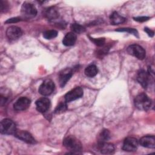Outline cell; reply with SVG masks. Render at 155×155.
<instances>
[{
    "mask_svg": "<svg viewBox=\"0 0 155 155\" xmlns=\"http://www.w3.org/2000/svg\"><path fill=\"white\" fill-rule=\"evenodd\" d=\"M83 96V90L82 88L78 87H76L65 95V100L66 102H71L76 100Z\"/></svg>",
    "mask_w": 155,
    "mask_h": 155,
    "instance_id": "9c48e42d",
    "label": "cell"
},
{
    "mask_svg": "<svg viewBox=\"0 0 155 155\" xmlns=\"http://www.w3.org/2000/svg\"><path fill=\"white\" fill-rule=\"evenodd\" d=\"M44 16L49 20H54L59 17V12L55 7H49L45 10Z\"/></svg>",
    "mask_w": 155,
    "mask_h": 155,
    "instance_id": "ac0fdd59",
    "label": "cell"
},
{
    "mask_svg": "<svg viewBox=\"0 0 155 155\" xmlns=\"http://www.w3.org/2000/svg\"><path fill=\"white\" fill-rule=\"evenodd\" d=\"M54 87V84L51 80L46 79L40 85L38 91L43 96H48L53 92Z\"/></svg>",
    "mask_w": 155,
    "mask_h": 155,
    "instance_id": "8992f818",
    "label": "cell"
},
{
    "mask_svg": "<svg viewBox=\"0 0 155 155\" xmlns=\"http://www.w3.org/2000/svg\"><path fill=\"white\" fill-rule=\"evenodd\" d=\"M58 35V31L54 30H47L43 33V36L47 39H51L56 38Z\"/></svg>",
    "mask_w": 155,
    "mask_h": 155,
    "instance_id": "603a6c76",
    "label": "cell"
},
{
    "mask_svg": "<svg viewBox=\"0 0 155 155\" xmlns=\"http://www.w3.org/2000/svg\"><path fill=\"white\" fill-rule=\"evenodd\" d=\"M110 137V133L108 130H103L97 136L98 143L106 142Z\"/></svg>",
    "mask_w": 155,
    "mask_h": 155,
    "instance_id": "44dd1931",
    "label": "cell"
},
{
    "mask_svg": "<svg viewBox=\"0 0 155 155\" xmlns=\"http://www.w3.org/2000/svg\"><path fill=\"white\" fill-rule=\"evenodd\" d=\"M30 103V99L28 97H21L15 102L13 105V107L16 111H24L29 107Z\"/></svg>",
    "mask_w": 155,
    "mask_h": 155,
    "instance_id": "30bf717a",
    "label": "cell"
},
{
    "mask_svg": "<svg viewBox=\"0 0 155 155\" xmlns=\"http://www.w3.org/2000/svg\"><path fill=\"white\" fill-rule=\"evenodd\" d=\"M64 146L71 153H79L82 149V144L75 137L69 136L65 137L63 142Z\"/></svg>",
    "mask_w": 155,
    "mask_h": 155,
    "instance_id": "6da1fadb",
    "label": "cell"
},
{
    "mask_svg": "<svg viewBox=\"0 0 155 155\" xmlns=\"http://www.w3.org/2000/svg\"><path fill=\"white\" fill-rule=\"evenodd\" d=\"M139 143L143 147L148 148H154L155 137L154 136H145L140 138Z\"/></svg>",
    "mask_w": 155,
    "mask_h": 155,
    "instance_id": "5bb4252c",
    "label": "cell"
},
{
    "mask_svg": "<svg viewBox=\"0 0 155 155\" xmlns=\"http://www.w3.org/2000/svg\"><path fill=\"white\" fill-rule=\"evenodd\" d=\"M98 147L101 152V153L104 154H111L114 152V147L113 144L104 142L102 143H98Z\"/></svg>",
    "mask_w": 155,
    "mask_h": 155,
    "instance_id": "2e32d148",
    "label": "cell"
},
{
    "mask_svg": "<svg viewBox=\"0 0 155 155\" xmlns=\"http://www.w3.org/2000/svg\"><path fill=\"white\" fill-rule=\"evenodd\" d=\"M22 35L21 28L16 26H10L6 30V36L9 39L16 40Z\"/></svg>",
    "mask_w": 155,
    "mask_h": 155,
    "instance_id": "8fae6325",
    "label": "cell"
},
{
    "mask_svg": "<svg viewBox=\"0 0 155 155\" xmlns=\"http://www.w3.org/2000/svg\"><path fill=\"white\" fill-rule=\"evenodd\" d=\"M14 135L18 139L30 144H35L36 140L33 136L28 131L21 130H16Z\"/></svg>",
    "mask_w": 155,
    "mask_h": 155,
    "instance_id": "52a82bcc",
    "label": "cell"
},
{
    "mask_svg": "<svg viewBox=\"0 0 155 155\" xmlns=\"http://www.w3.org/2000/svg\"><path fill=\"white\" fill-rule=\"evenodd\" d=\"M149 77L150 75L148 73H147L145 71L143 70H140L137 73V80L139 83L142 86V87L146 88L148 87L149 83Z\"/></svg>",
    "mask_w": 155,
    "mask_h": 155,
    "instance_id": "9a60e30c",
    "label": "cell"
},
{
    "mask_svg": "<svg viewBox=\"0 0 155 155\" xmlns=\"http://www.w3.org/2000/svg\"><path fill=\"white\" fill-rule=\"evenodd\" d=\"M138 146L137 140L133 137H127L123 144L122 149L124 151L128 152H133L136 151Z\"/></svg>",
    "mask_w": 155,
    "mask_h": 155,
    "instance_id": "ba28073f",
    "label": "cell"
},
{
    "mask_svg": "<svg viewBox=\"0 0 155 155\" xmlns=\"http://www.w3.org/2000/svg\"><path fill=\"white\" fill-rule=\"evenodd\" d=\"M145 31L148 35V36H150V37H153V35H154V31H153V30H151V29H150V28H145Z\"/></svg>",
    "mask_w": 155,
    "mask_h": 155,
    "instance_id": "f546056e",
    "label": "cell"
},
{
    "mask_svg": "<svg viewBox=\"0 0 155 155\" xmlns=\"http://www.w3.org/2000/svg\"><path fill=\"white\" fill-rule=\"evenodd\" d=\"M117 31H125V32H128L130 33H131L134 35L136 36H138V33L137 30L134 28H122L117 30Z\"/></svg>",
    "mask_w": 155,
    "mask_h": 155,
    "instance_id": "d4e9b609",
    "label": "cell"
},
{
    "mask_svg": "<svg viewBox=\"0 0 155 155\" xmlns=\"http://www.w3.org/2000/svg\"><path fill=\"white\" fill-rule=\"evenodd\" d=\"M134 105L137 109L147 111L151 107V101L145 93H142L136 96L134 99Z\"/></svg>",
    "mask_w": 155,
    "mask_h": 155,
    "instance_id": "7a4b0ae2",
    "label": "cell"
},
{
    "mask_svg": "<svg viewBox=\"0 0 155 155\" xmlns=\"http://www.w3.org/2000/svg\"><path fill=\"white\" fill-rule=\"evenodd\" d=\"M97 72H98V70L97 67L93 64L90 65L88 67H87L84 71L85 75L90 78L94 77L97 74Z\"/></svg>",
    "mask_w": 155,
    "mask_h": 155,
    "instance_id": "ffe728a7",
    "label": "cell"
},
{
    "mask_svg": "<svg viewBox=\"0 0 155 155\" xmlns=\"http://www.w3.org/2000/svg\"><path fill=\"white\" fill-rule=\"evenodd\" d=\"M73 74V71L71 68H67L61 71L59 75V81L60 85L64 87L69 81Z\"/></svg>",
    "mask_w": 155,
    "mask_h": 155,
    "instance_id": "4fadbf2b",
    "label": "cell"
},
{
    "mask_svg": "<svg viewBox=\"0 0 155 155\" xmlns=\"http://www.w3.org/2000/svg\"><path fill=\"white\" fill-rule=\"evenodd\" d=\"M18 21H20V19L19 18H13L8 19L5 22V23H14V22H17Z\"/></svg>",
    "mask_w": 155,
    "mask_h": 155,
    "instance_id": "f1b7e54d",
    "label": "cell"
},
{
    "mask_svg": "<svg viewBox=\"0 0 155 155\" xmlns=\"http://www.w3.org/2000/svg\"><path fill=\"white\" fill-rule=\"evenodd\" d=\"M0 4H1V11L5 12V10L7 9V5L5 4V2H4L3 1H1Z\"/></svg>",
    "mask_w": 155,
    "mask_h": 155,
    "instance_id": "83f0119b",
    "label": "cell"
},
{
    "mask_svg": "<svg viewBox=\"0 0 155 155\" xmlns=\"http://www.w3.org/2000/svg\"><path fill=\"white\" fill-rule=\"evenodd\" d=\"M90 39L97 46H99V47H101V46H103L105 44V39L104 38H97V39H95V38H90Z\"/></svg>",
    "mask_w": 155,
    "mask_h": 155,
    "instance_id": "484cf974",
    "label": "cell"
},
{
    "mask_svg": "<svg viewBox=\"0 0 155 155\" xmlns=\"http://www.w3.org/2000/svg\"><path fill=\"white\" fill-rule=\"evenodd\" d=\"M110 19L111 21V23L113 25H119L120 24L124 23L125 21V18L122 17L121 15H120L117 12H113L110 17Z\"/></svg>",
    "mask_w": 155,
    "mask_h": 155,
    "instance_id": "d6986e66",
    "label": "cell"
},
{
    "mask_svg": "<svg viewBox=\"0 0 155 155\" xmlns=\"http://www.w3.org/2000/svg\"><path fill=\"white\" fill-rule=\"evenodd\" d=\"M67 109V105L65 102H60L55 109L56 113H61L65 111Z\"/></svg>",
    "mask_w": 155,
    "mask_h": 155,
    "instance_id": "cb8c5ba5",
    "label": "cell"
},
{
    "mask_svg": "<svg viewBox=\"0 0 155 155\" xmlns=\"http://www.w3.org/2000/svg\"><path fill=\"white\" fill-rule=\"evenodd\" d=\"M16 130V125L13 120L9 119H4L1 120L0 131L3 134H12Z\"/></svg>",
    "mask_w": 155,
    "mask_h": 155,
    "instance_id": "3957f363",
    "label": "cell"
},
{
    "mask_svg": "<svg viewBox=\"0 0 155 155\" xmlns=\"http://www.w3.org/2000/svg\"><path fill=\"white\" fill-rule=\"evenodd\" d=\"M127 52L139 59H143L146 56V51L144 48L137 44L130 45L127 48Z\"/></svg>",
    "mask_w": 155,
    "mask_h": 155,
    "instance_id": "5b68a950",
    "label": "cell"
},
{
    "mask_svg": "<svg viewBox=\"0 0 155 155\" xmlns=\"http://www.w3.org/2000/svg\"><path fill=\"white\" fill-rule=\"evenodd\" d=\"M36 107L38 111L45 113L50 107V101L46 97L40 98L36 101Z\"/></svg>",
    "mask_w": 155,
    "mask_h": 155,
    "instance_id": "7c38bea8",
    "label": "cell"
},
{
    "mask_svg": "<svg viewBox=\"0 0 155 155\" xmlns=\"http://www.w3.org/2000/svg\"><path fill=\"white\" fill-rule=\"evenodd\" d=\"M37 10L35 6L28 2H24L21 7V15L24 18L31 19L36 16Z\"/></svg>",
    "mask_w": 155,
    "mask_h": 155,
    "instance_id": "277c9868",
    "label": "cell"
},
{
    "mask_svg": "<svg viewBox=\"0 0 155 155\" xmlns=\"http://www.w3.org/2000/svg\"><path fill=\"white\" fill-rule=\"evenodd\" d=\"M150 18L149 17H147V16H139V17H136L134 18V20L138 22H144L147 21Z\"/></svg>",
    "mask_w": 155,
    "mask_h": 155,
    "instance_id": "4316f807",
    "label": "cell"
},
{
    "mask_svg": "<svg viewBox=\"0 0 155 155\" xmlns=\"http://www.w3.org/2000/svg\"><path fill=\"white\" fill-rule=\"evenodd\" d=\"M70 28L71 29L73 33H82L85 31V28L82 25L78 24H72L70 26Z\"/></svg>",
    "mask_w": 155,
    "mask_h": 155,
    "instance_id": "7402d4cb",
    "label": "cell"
},
{
    "mask_svg": "<svg viewBox=\"0 0 155 155\" xmlns=\"http://www.w3.org/2000/svg\"><path fill=\"white\" fill-rule=\"evenodd\" d=\"M76 41V35L73 32H69L64 36L62 43L65 46L73 45Z\"/></svg>",
    "mask_w": 155,
    "mask_h": 155,
    "instance_id": "e0dca14e",
    "label": "cell"
}]
</instances>
